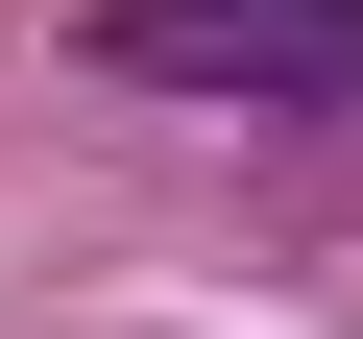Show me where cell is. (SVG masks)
I'll return each instance as SVG.
<instances>
[{
    "label": "cell",
    "mask_w": 363,
    "mask_h": 339,
    "mask_svg": "<svg viewBox=\"0 0 363 339\" xmlns=\"http://www.w3.org/2000/svg\"><path fill=\"white\" fill-rule=\"evenodd\" d=\"M73 73H145V97H315V121H363V0H73Z\"/></svg>",
    "instance_id": "obj_1"
}]
</instances>
